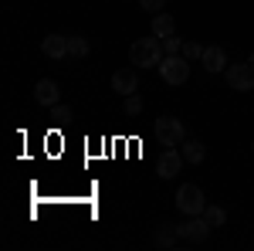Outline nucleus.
<instances>
[{"label":"nucleus","instance_id":"obj_20","mask_svg":"<svg viewBox=\"0 0 254 251\" xmlns=\"http://www.w3.org/2000/svg\"><path fill=\"white\" fill-rule=\"evenodd\" d=\"M139 7H142L146 14H153V17H156V14H163V7H166V0H139Z\"/></svg>","mask_w":254,"mask_h":251},{"label":"nucleus","instance_id":"obj_13","mask_svg":"<svg viewBox=\"0 0 254 251\" xmlns=\"http://www.w3.org/2000/svg\"><path fill=\"white\" fill-rule=\"evenodd\" d=\"M153 241H156V248H176V241H180V231H176L170 221H163L156 231H153Z\"/></svg>","mask_w":254,"mask_h":251},{"label":"nucleus","instance_id":"obj_14","mask_svg":"<svg viewBox=\"0 0 254 251\" xmlns=\"http://www.w3.org/2000/svg\"><path fill=\"white\" fill-rule=\"evenodd\" d=\"M153 34H156V38H170V34H176L173 14H156V17H153Z\"/></svg>","mask_w":254,"mask_h":251},{"label":"nucleus","instance_id":"obj_6","mask_svg":"<svg viewBox=\"0 0 254 251\" xmlns=\"http://www.w3.org/2000/svg\"><path fill=\"white\" fill-rule=\"evenodd\" d=\"M176 231H180V238L183 241H193V245H200V241H207L210 238V221L203 217V214H193V217H187L183 224H176Z\"/></svg>","mask_w":254,"mask_h":251},{"label":"nucleus","instance_id":"obj_11","mask_svg":"<svg viewBox=\"0 0 254 251\" xmlns=\"http://www.w3.org/2000/svg\"><path fill=\"white\" fill-rule=\"evenodd\" d=\"M41 48H44V55H48V58H55V61L71 58V55H68V38H64V34H48Z\"/></svg>","mask_w":254,"mask_h":251},{"label":"nucleus","instance_id":"obj_19","mask_svg":"<svg viewBox=\"0 0 254 251\" xmlns=\"http://www.w3.org/2000/svg\"><path fill=\"white\" fill-rule=\"evenodd\" d=\"M163 51H166V55H183V41L176 38V34L163 38Z\"/></svg>","mask_w":254,"mask_h":251},{"label":"nucleus","instance_id":"obj_18","mask_svg":"<svg viewBox=\"0 0 254 251\" xmlns=\"http://www.w3.org/2000/svg\"><path fill=\"white\" fill-rule=\"evenodd\" d=\"M183 58L200 61L203 58V44H200V41H187V44H183Z\"/></svg>","mask_w":254,"mask_h":251},{"label":"nucleus","instance_id":"obj_15","mask_svg":"<svg viewBox=\"0 0 254 251\" xmlns=\"http://www.w3.org/2000/svg\"><path fill=\"white\" fill-rule=\"evenodd\" d=\"M88 51H92L88 38H81V34L68 38V55H71V58H88Z\"/></svg>","mask_w":254,"mask_h":251},{"label":"nucleus","instance_id":"obj_22","mask_svg":"<svg viewBox=\"0 0 254 251\" xmlns=\"http://www.w3.org/2000/svg\"><path fill=\"white\" fill-rule=\"evenodd\" d=\"M251 153H254V143H251Z\"/></svg>","mask_w":254,"mask_h":251},{"label":"nucleus","instance_id":"obj_12","mask_svg":"<svg viewBox=\"0 0 254 251\" xmlns=\"http://www.w3.org/2000/svg\"><path fill=\"white\" fill-rule=\"evenodd\" d=\"M183 160H187L190 167H200V163L207 160V146H203L200 139H190V136H187V139H183Z\"/></svg>","mask_w":254,"mask_h":251},{"label":"nucleus","instance_id":"obj_17","mask_svg":"<svg viewBox=\"0 0 254 251\" xmlns=\"http://www.w3.org/2000/svg\"><path fill=\"white\" fill-rule=\"evenodd\" d=\"M142 109H146V102H142V95H126V102H122V112H126L129 119H136L139 112H142Z\"/></svg>","mask_w":254,"mask_h":251},{"label":"nucleus","instance_id":"obj_2","mask_svg":"<svg viewBox=\"0 0 254 251\" xmlns=\"http://www.w3.org/2000/svg\"><path fill=\"white\" fill-rule=\"evenodd\" d=\"M176 211L183 214V217H193V214H203V207H207V197H203V190L196 187V183H183V187H176Z\"/></svg>","mask_w":254,"mask_h":251},{"label":"nucleus","instance_id":"obj_4","mask_svg":"<svg viewBox=\"0 0 254 251\" xmlns=\"http://www.w3.org/2000/svg\"><path fill=\"white\" fill-rule=\"evenodd\" d=\"M159 78L166 82V85H183L187 78H190V58H183V55H166V58L159 61Z\"/></svg>","mask_w":254,"mask_h":251},{"label":"nucleus","instance_id":"obj_1","mask_svg":"<svg viewBox=\"0 0 254 251\" xmlns=\"http://www.w3.org/2000/svg\"><path fill=\"white\" fill-rule=\"evenodd\" d=\"M166 58V51H163V38H136L132 41V48H129V61L136 65V68H159V61Z\"/></svg>","mask_w":254,"mask_h":251},{"label":"nucleus","instance_id":"obj_5","mask_svg":"<svg viewBox=\"0 0 254 251\" xmlns=\"http://www.w3.org/2000/svg\"><path fill=\"white\" fill-rule=\"evenodd\" d=\"M156 139L163 146H180L187 139V126L183 119H173V116H159L156 119Z\"/></svg>","mask_w":254,"mask_h":251},{"label":"nucleus","instance_id":"obj_9","mask_svg":"<svg viewBox=\"0 0 254 251\" xmlns=\"http://www.w3.org/2000/svg\"><path fill=\"white\" fill-rule=\"evenodd\" d=\"M112 92H119V95H136L139 92V75L136 68H119L116 75H112Z\"/></svg>","mask_w":254,"mask_h":251},{"label":"nucleus","instance_id":"obj_7","mask_svg":"<svg viewBox=\"0 0 254 251\" xmlns=\"http://www.w3.org/2000/svg\"><path fill=\"white\" fill-rule=\"evenodd\" d=\"M183 163H187V160H183V153H180V150H173V146H166V150L159 153V160H156V173L163 176V180H173V176L183 170Z\"/></svg>","mask_w":254,"mask_h":251},{"label":"nucleus","instance_id":"obj_8","mask_svg":"<svg viewBox=\"0 0 254 251\" xmlns=\"http://www.w3.org/2000/svg\"><path fill=\"white\" fill-rule=\"evenodd\" d=\"M200 65L207 68V75H220L231 61H227V51L220 48V44H207L203 48V58H200Z\"/></svg>","mask_w":254,"mask_h":251},{"label":"nucleus","instance_id":"obj_21","mask_svg":"<svg viewBox=\"0 0 254 251\" xmlns=\"http://www.w3.org/2000/svg\"><path fill=\"white\" fill-rule=\"evenodd\" d=\"M75 116V112H71V109H68V105H51V119H55V122H68V119Z\"/></svg>","mask_w":254,"mask_h":251},{"label":"nucleus","instance_id":"obj_3","mask_svg":"<svg viewBox=\"0 0 254 251\" xmlns=\"http://www.w3.org/2000/svg\"><path fill=\"white\" fill-rule=\"evenodd\" d=\"M224 78H227L231 92H254V65L251 61H231L224 68Z\"/></svg>","mask_w":254,"mask_h":251},{"label":"nucleus","instance_id":"obj_16","mask_svg":"<svg viewBox=\"0 0 254 251\" xmlns=\"http://www.w3.org/2000/svg\"><path fill=\"white\" fill-rule=\"evenodd\" d=\"M203 217L210 221V228H224L227 211H224V207H217V204H207V207H203Z\"/></svg>","mask_w":254,"mask_h":251},{"label":"nucleus","instance_id":"obj_10","mask_svg":"<svg viewBox=\"0 0 254 251\" xmlns=\"http://www.w3.org/2000/svg\"><path fill=\"white\" fill-rule=\"evenodd\" d=\"M34 98H38L41 105H58V98H61V88H58V82L55 78H41L38 85H34Z\"/></svg>","mask_w":254,"mask_h":251}]
</instances>
